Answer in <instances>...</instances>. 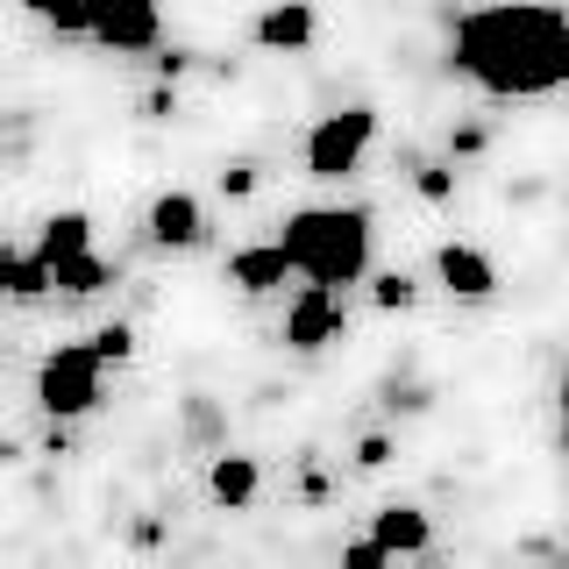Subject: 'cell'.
Segmentation results:
<instances>
[{"instance_id": "6da1fadb", "label": "cell", "mask_w": 569, "mask_h": 569, "mask_svg": "<svg viewBox=\"0 0 569 569\" xmlns=\"http://www.w3.org/2000/svg\"><path fill=\"white\" fill-rule=\"evenodd\" d=\"M456 71L491 100L556 93L569 71V14L562 8H477L456 22Z\"/></svg>"}, {"instance_id": "7a4b0ae2", "label": "cell", "mask_w": 569, "mask_h": 569, "mask_svg": "<svg viewBox=\"0 0 569 569\" xmlns=\"http://www.w3.org/2000/svg\"><path fill=\"white\" fill-rule=\"evenodd\" d=\"M284 263L313 278V292H335V284H356L370 271V213L363 207H307L284 221Z\"/></svg>"}, {"instance_id": "3957f363", "label": "cell", "mask_w": 569, "mask_h": 569, "mask_svg": "<svg viewBox=\"0 0 569 569\" xmlns=\"http://www.w3.org/2000/svg\"><path fill=\"white\" fill-rule=\"evenodd\" d=\"M100 385H107V363L86 342H71L58 356H43V370H36V406H43L50 420H79L100 406Z\"/></svg>"}, {"instance_id": "277c9868", "label": "cell", "mask_w": 569, "mask_h": 569, "mask_svg": "<svg viewBox=\"0 0 569 569\" xmlns=\"http://www.w3.org/2000/svg\"><path fill=\"white\" fill-rule=\"evenodd\" d=\"M370 136H378V107H342V114H320L307 129V171L313 178H349L363 164Z\"/></svg>"}, {"instance_id": "5b68a950", "label": "cell", "mask_w": 569, "mask_h": 569, "mask_svg": "<svg viewBox=\"0 0 569 569\" xmlns=\"http://www.w3.org/2000/svg\"><path fill=\"white\" fill-rule=\"evenodd\" d=\"M335 328H342V299L335 292H299L292 307H284V342L292 349H320V342H335Z\"/></svg>"}, {"instance_id": "8992f818", "label": "cell", "mask_w": 569, "mask_h": 569, "mask_svg": "<svg viewBox=\"0 0 569 569\" xmlns=\"http://www.w3.org/2000/svg\"><path fill=\"white\" fill-rule=\"evenodd\" d=\"M363 541H370V548H385V556L399 562V556H420V548L435 541V520H427L420 506H385L378 520H370Z\"/></svg>"}, {"instance_id": "52a82bcc", "label": "cell", "mask_w": 569, "mask_h": 569, "mask_svg": "<svg viewBox=\"0 0 569 569\" xmlns=\"http://www.w3.org/2000/svg\"><path fill=\"white\" fill-rule=\"evenodd\" d=\"M435 278L449 284L456 299H485L491 284H498L491 257H485V249H470V242H441V249H435Z\"/></svg>"}, {"instance_id": "ba28073f", "label": "cell", "mask_w": 569, "mask_h": 569, "mask_svg": "<svg viewBox=\"0 0 569 569\" xmlns=\"http://www.w3.org/2000/svg\"><path fill=\"white\" fill-rule=\"evenodd\" d=\"M93 36L100 50H157L164 43V22H157L150 8H114V14H93Z\"/></svg>"}, {"instance_id": "9c48e42d", "label": "cell", "mask_w": 569, "mask_h": 569, "mask_svg": "<svg viewBox=\"0 0 569 569\" xmlns=\"http://www.w3.org/2000/svg\"><path fill=\"white\" fill-rule=\"evenodd\" d=\"M207 236V213L192 192H164V200L150 207V242H164V249H192Z\"/></svg>"}, {"instance_id": "30bf717a", "label": "cell", "mask_w": 569, "mask_h": 569, "mask_svg": "<svg viewBox=\"0 0 569 569\" xmlns=\"http://www.w3.org/2000/svg\"><path fill=\"white\" fill-rule=\"evenodd\" d=\"M284 278H292V263H284V249H278V242H263V249H236V257H228V284H242V292H278Z\"/></svg>"}, {"instance_id": "8fae6325", "label": "cell", "mask_w": 569, "mask_h": 569, "mask_svg": "<svg viewBox=\"0 0 569 569\" xmlns=\"http://www.w3.org/2000/svg\"><path fill=\"white\" fill-rule=\"evenodd\" d=\"M257 485H263L257 456H213V470H207V491H213V506L242 512L249 498H257Z\"/></svg>"}, {"instance_id": "7c38bea8", "label": "cell", "mask_w": 569, "mask_h": 569, "mask_svg": "<svg viewBox=\"0 0 569 569\" xmlns=\"http://www.w3.org/2000/svg\"><path fill=\"white\" fill-rule=\"evenodd\" d=\"M86 249H93V221H86V213H50L43 221V242H36V263H64V257H86Z\"/></svg>"}, {"instance_id": "4fadbf2b", "label": "cell", "mask_w": 569, "mask_h": 569, "mask_svg": "<svg viewBox=\"0 0 569 569\" xmlns=\"http://www.w3.org/2000/svg\"><path fill=\"white\" fill-rule=\"evenodd\" d=\"M313 8H271V14H257V43L263 50H307L313 43Z\"/></svg>"}, {"instance_id": "5bb4252c", "label": "cell", "mask_w": 569, "mask_h": 569, "mask_svg": "<svg viewBox=\"0 0 569 569\" xmlns=\"http://www.w3.org/2000/svg\"><path fill=\"white\" fill-rule=\"evenodd\" d=\"M43 278L58 284V292H71V299H86V292H100V284H107V263L93 257V249H86V257H64V263H50Z\"/></svg>"}, {"instance_id": "9a60e30c", "label": "cell", "mask_w": 569, "mask_h": 569, "mask_svg": "<svg viewBox=\"0 0 569 569\" xmlns=\"http://www.w3.org/2000/svg\"><path fill=\"white\" fill-rule=\"evenodd\" d=\"M0 292H14V299H36V292H50L43 263H36V257H14V249H0Z\"/></svg>"}, {"instance_id": "2e32d148", "label": "cell", "mask_w": 569, "mask_h": 569, "mask_svg": "<svg viewBox=\"0 0 569 569\" xmlns=\"http://www.w3.org/2000/svg\"><path fill=\"white\" fill-rule=\"evenodd\" d=\"M86 349H93L100 363H107V356H114V363H121V356H136V328H121V320H114V328H100V335H93V342H86Z\"/></svg>"}, {"instance_id": "e0dca14e", "label": "cell", "mask_w": 569, "mask_h": 569, "mask_svg": "<svg viewBox=\"0 0 569 569\" xmlns=\"http://www.w3.org/2000/svg\"><path fill=\"white\" fill-rule=\"evenodd\" d=\"M43 29L50 36H86V29H93V14H86V8H43Z\"/></svg>"}, {"instance_id": "ac0fdd59", "label": "cell", "mask_w": 569, "mask_h": 569, "mask_svg": "<svg viewBox=\"0 0 569 569\" xmlns=\"http://www.w3.org/2000/svg\"><path fill=\"white\" fill-rule=\"evenodd\" d=\"M413 186H420V200H449V192H456V178H449V164H420Z\"/></svg>"}, {"instance_id": "d6986e66", "label": "cell", "mask_w": 569, "mask_h": 569, "mask_svg": "<svg viewBox=\"0 0 569 569\" xmlns=\"http://www.w3.org/2000/svg\"><path fill=\"white\" fill-rule=\"evenodd\" d=\"M378 307H385V313L413 307V278H399V271H391V278H378Z\"/></svg>"}, {"instance_id": "ffe728a7", "label": "cell", "mask_w": 569, "mask_h": 569, "mask_svg": "<svg viewBox=\"0 0 569 569\" xmlns=\"http://www.w3.org/2000/svg\"><path fill=\"white\" fill-rule=\"evenodd\" d=\"M342 569H391V556H385V548H370V541H349L342 548Z\"/></svg>"}, {"instance_id": "44dd1931", "label": "cell", "mask_w": 569, "mask_h": 569, "mask_svg": "<svg viewBox=\"0 0 569 569\" xmlns=\"http://www.w3.org/2000/svg\"><path fill=\"white\" fill-rule=\"evenodd\" d=\"M391 462V435H370L363 449H356V470H385Z\"/></svg>"}, {"instance_id": "7402d4cb", "label": "cell", "mask_w": 569, "mask_h": 569, "mask_svg": "<svg viewBox=\"0 0 569 569\" xmlns=\"http://www.w3.org/2000/svg\"><path fill=\"white\" fill-rule=\"evenodd\" d=\"M221 186L242 200V192H257V171H249V164H236V171H221Z\"/></svg>"}]
</instances>
